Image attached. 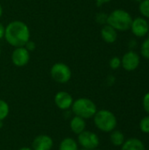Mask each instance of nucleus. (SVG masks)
<instances>
[{"label":"nucleus","instance_id":"393cba45","mask_svg":"<svg viewBox=\"0 0 149 150\" xmlns=\"http://www.w3.org/2000/svg\"><path fill=\"white\" fill-rule=\"evenodd\" d=\"M136 46H137V41H136V40L132 39V40H130L128 41V47H129L130 49H133Z\"/></svg>","mask_w":149,"mask_h":150},{"label":"nucleus","instance_id":"b1692460","mask_svg":"<svg viewBox=\"0 0 149 150\" xmlns=\"http://www.w3.org/2000/svg\"><path fill=\"white\" fill-rule=\"evenodd\" d=\"M29 52H31V51H33L35 48H36V44H35V42L34 41H32V40H29L26 43H25V45L24 46Z\"/></svg>","mask_w":149,"mask_h":150},{"label":"nucleus","instance_id":"bb28decb","mask_svg":"<svg viewBox=\"0 0 149 150\" xmlns=\"http://www.w3.org/2000/svg\"><path fill=\"white\" fill-rule=\"evenodd\" d=\"M4 33H5V26L0 23V40L4 38Z\"/></svg>","mask_w":149,"mask_h":150},{"label":"nucleus","instance_id":"f704fd0d","mask_svg":"<svg viewBox=\"0 0 149 150\" xmlns=\"http://www.w3.org/2000/svg\"><path fill=\"white\" fill-rule=\"evenodd\" d=\"M93 150H101V149H93Z\"/></svg>","mask_w":149,"mask_h":150},{"label":"nucleus","instance_id":"412c9836","mask_svg":"<svg viewBox=\"0 0 149 150\" xmlns=\"http://www.w3.org/2000/svg\"><path fill=\"white\" fill-rule=\"evenodd\" d=\"M109 66L112 69H118L121 67V59L118 56L111 58L109 62Z\"/></svg>","mask_w":149,"mask_h":150},{"label":"nucleus","instance_id":"ddd939ff","mask_svg":"<svg viewBox=\"0 0 149 150\" xmlns=\"http://www.w3.org/2000/svg\"><path fill=\"white\" fill-rule=\"evenodd\" d=\"M69 127L72 133L78 135L84 130H86V120L74 115V117L70 120Z\"/></svg>","mask_w":149,"mask_h":150},{"label":"nucleus","instance_id":"a878e982","mask_svg":"<svg viewBox=\"0 0 149 150\" xmlns=\"http://www.w3.org/2000/svg\"><path fill=\"white\" fill-rule=\"evenodd\" d=\"M115 81H116V79H115V77H114L113 76H109L107 77V79H106V82H107L108 85H112V84H114Z\"/></svg>","mask_w":149,"mask_h":150},{"label":"nucleus","instance_id":"72a5a7b5","mask_svg":"<svg viewBox=\"0 0 149 150\" xmlns=\"http://www.w3.org/2000/svg\"><path fill=\"white\" fill-rule=\"evenodd\" d=\"M79 150H88V149H79Z\"/></svg>","mask_w":149,"mask_h":150},{"label":"nucleus","instance_id":"20e7f679","mask_svg":"<svg viewBox=\"0 0 149 150\" xmlns=\"http://www.w3.org/2000/svg\"><path fill=\"white\" fill-rule=\"evenodd\" d=\"M71 111L75 116L81 117L84 120H90L94 117L97 112V105L88 98H79L74 100Z\"/></svg>","mask_w":149,"mask_h":150},{"label":"nucleus","instance_id":"c9c22d12","mask_svg":"<svg viewBox=\"0 0 149 150\" xmlns=\"http://www.w3.org/2000/svg\"><path fill=\"white\" fill-rule=\"evenodd\" d=\"M148 30H149V22H148Z\"/></svg>","mask_w":149,"mask_h":150},{"label":"nucleus","instance_id":"a211bd4d","mask_svg":"<svg viewBox=\"0 0 149 150\" xmlns=\"http://www.w3.org/2000/svg\"><path fill=\"white\" fill-rule=\"evenodd\" d=\"M139 10L143 18H149V0H142L140 3Z\"/></svg>","mask_w":149,"mask_h":150},{"label":"nucleus","instance_id":"4be33fe9","mask_svg":"<svg viewBox=\"0 0 149 150\" xmlns=\"http://www.w3.org/2000/svg\"><path fill=\"white\" fill-rule=\"evenodd\" d=\"M107 17H108V15L106 13H105V12H99L97 15L96 20L99 24L105 25V24H107Z\"/></svg>","mask_w":149,"mask_h":150},{"label":"nucleus","instance_id":"f03ea898","mask_svg":"<svg viewBox=\"0 0 149 150\" xmlns=\"http://www.w3.org/2000/svg\"><path fill=\"white\" fill-rule=\"evenodd\" d=\"M92 119L95 127L103 133H111L116 129L118 125L117 117L112 112L107 109L97 110Z\"/></svg>","mask_w":149,"mask_h":150},{"label":"nucleus","instance_id":"1a4fd4ad","mask_svg":"<svg viewBox=\"0 0 149 150\" xmlns=\"http://www.w3.org/2000/svg\"><path fill=\"white\" fill-rule=\"evenodd\" d=\"M54 101L57 108L61 111H68L71 109V106L74 102V98L70 93L68 91H58L54 98Z\"/></svg>","mask_w":149,"mask_h":150},{"label":"nucleus","instance_id":"f3484780","mask_svg":"<svg viewBox=\"0 0 149 150\" xmlns=\"http://www.w3.org/2000/svg\"><path fill=\"white\" fill-rule=\"evenodd\" d=\"M10 113V106L6 101L0 99V121H4Z\"/></svg>","mask_w":149,"mask_h":150},{"label":"nucleus","instance_id":"9d476101","mask_svg":"<svg viewBox=\"0 0 149 150\" xmlns=\"http://www.w3.org/2000/svg\"><path fill=\"white\" fill-rule=\"evenodd\" d=\"M130 30L132 31L133 34L138 38L145 37L149 33L148 22L143 17L135 18L133 19Z\"/></svg>","mask_w":149,"mask_h":150},{"label":"nucleus","instance_id":"f257e3e1","mask_svg":"<svg viewBox=\"0 0 149 150\" xmlns=\"http://www.w3.org/2000/svg\"><path fill=\"white\" fill-rule=\"evenodd\" d=\"M4 39L13 47H24L30 40V29L23 21H11L5 26Z\"/></svg>","mask_w":149,"mask_h":150},{"label":"nucleus","instance_id":"423d86ee","mask_svg":"<svg viewBox=\"0 0 149 150\" xmlns=\"http://www.w3.org/2000/svg\"><path fill=\"white\" fill-rule=\"evenodd\" d=\"M77 143L82 149L88 150L96 149L100 144L98 135L91 131L84 130L83 133L77 135Z\"/></svg>","mask_w":149,"mask_h":150},{"label":"nucleus","instance_id":"c756f323","mask_svg":"<svg viewBox=\"0 0 149 150\" xmlns=\"http://www.w3.org/2000/svg\"><path fill=\"white\" fill-rule=\"evenodd\" d=\"M2 15H3V7L0 4V18H2Z\"/></svg>","mask_w":149,"mask_h":150},{"label":"nucleus","instance_id":"9b49d317","mask_svg":"<svg viewBox=\"0 0 149 150\" xmlns=\"http://www.w3.org/2000/svg\"><path fill=\"white\" fill-rule=\"evenodd\" d=\"M54 147V141L51 136L47 134H40L36 136L32 142V150H52Z\"/></svg>","mask_w":149,"mask_h":150},{"label":"nucleus","instance_id":"aec40b11","mask_svg":"<svg viewBox=\"0 0 149 150\" xmlns=\"http://www.w3.org/2000/svg\"><path fill=\"white\" fill-rule=\"evenodd\" d=\"M141 54L143 58L149 60V37L142 42L141 46Z\"/></svg>","mask_w":149,"mask_h":150},{"label":"nucleus","instance_id":"e433bc0d","mask_svg":"<svg viewBox=\"0 0 149 150\" xmlns=\"http://www.w3.org/2000/svg\"><path fill=\"white\" fill-rule=\"evenodd\" d=\"M144 150H147V149H144Z\"/></svg>","mask_w":149,"mask_h":150},{"label":"nucleus","instance_id":"2eb2a0df","mask_svg":"<svg viewBox=\"0 0 149 150\" xmlns=\"http://www.w3.org/2000/svg\"><path fill=\"white\" fill-rule=\"evenodd\" d=\"M59 150H79L77 141L71 137H66L59 144Z\"/></svg>","mask_w":149,"mask_h":150},{"label":"nucleus","instance_id":"cd10ccee","mask_svg":"<svg viewBox=\"0 0 149 150\" xmlns=\"http://www.w3.org/2000/svg\"><path fill=\"white\" fill-rule=\"evenodd\" d=\"M96 1V4L97 6H100V5H103L105 4H107L109 2H111L112 0H95Z\"/></svg>","mask_w":149,"mask_h":150},{"label":"nucleus","instance_id":"2f4dec72","mask_svg":"<svg viewBox=\"0 0 149 150\" xmlns=\"http://www.w3.org/2000/svg\"><path fill=\"white\" fill-rule=\"evenodd\" d=\"M133 1H134V2H137V3H141L142 0H133Z\"/></svg>","mask_w":149,"mask_h":150},{"label":"nucleus","instance_id":"6e6552de","mask_svg":"<svg viewBox=\"0 0 149 150\" xmlns=\"http://www.w3.org/2000/svg\"><path fill=\"white\" fill-rule=\"evenodd\" d=\"M141 62L140 55L133 50L126 52L121 58V66L126 71H133L138 69Z\"/></svg>","mask_w":149,"mask_h":150},{"label":"nucleus","instance_id":"dca6fc26","mask_svg":"<svg viewBox=\"0 0 149 150\" xmlns=\"http://www.w3.org/2000/svg\"><path fill=\"white\" fill-rule=\"evenodd\" d=\"M125 141V134L121 131L114 129L110 133V142L114 147H121Z\"/></svg>","mask_w":149,"mask_h":150},{"label":"nucleus","instance_id":"39448f33","mask_svg":"<svg viewBox=\"0 0 149 150\" xmlns=\"http://www.w3.org/2000/svg\"><path fill=\"white\" fill-rule=\"evenodd\" d=\"M50 76L58 83H67L72 77V71L66 63L55 62L50 69Z\"/></svg>","mask_w":149,"mask_h":150},{"label":"nucleus","instance_id":"7ed1b4c3","mask_svg":"<svg viewBox=\"0 0 149 150\" xmlns=\"http://www.w3.org/2000/svg\"><path fill=\"white\" fill-rule=\"evenodd\" d=\"M133 19L128 11L123 9H116L108 14L107 24L117 31L126 32L130 30Z\"/></svg>","mask_w":149,"mask_h":150},{"label":"nucleus","instance_id":"c85d7f7f","mask_svg":"<svg viewBox=\"0 0 149 150\" xmlns=\"http://www.w3.org/2000/svg\"><path fill=\"white\" fill-rule=\"evenodd\" d=\"M18 150H32V148H29V147H22V148H20Z\"/></svg>","mask_w":149,"mask_h":150},{"label":"nucleus","instance_id":"7c9ffc66","mask_svg":"<svg viewBox=\"0 0 149 150\" xmlns=\"http://www.w3.org/2000/svg\"><path fill=\"white\" fill-rule=\"evenodd\" d=\"M3 126H4L3 121H0V128H2V127H3Z\"/></svg>","mask_w":149,"mask_h":150},{"label":"nucleus","instance_id":"5701e85b","mask_svg":"<svg viewBox=\"0 0 149 150\" xmlns=\"http://www.w3.org/2000/svg\"><path fill=\"white\" fill-rule=\"evenodd\" d=\"M142 106L144 111L149 114V91H148L142 98Z\"/></svg>","mask_w":149,"mask_h":150},{"label":"nucleus","instance_id":"4468645a","mask_svg":"<svg viewBox=\"0 0 149 150\" xmlns=\"http://www.w3.org/2000/svg\"><path fill=\"white\" fill-rule=\"evenodd\" d=\"M120 149V150H144L145 145L138 138H130L125 141Z\"/></svg>","mask_w":149,"mask_h":150},{"label":"nucleus","instance_id":"473e14b6","mask_svg":"<svg viewBox=\"0 0 149 150\" xmlns=\"http://www.w3.org/2000/svg\"><path fill=\"white\" fill-rule=\"evenodd\" d=\"M0 55H1V46H0Z\"/></svg>","mask_w":149,"mask_h":150},{"label":"nucleus","instance_id":"6ab92c4d","mask_svg":"<svg viewBox=\"0 0 149 150\" xmlns=\"http://www.w3.org/2000/svg\"><path fill=\"white\" fill-rule=\"evenodd\" d=\"M140 130L146 134H149V114L143 117L139 124Z\"/></svg>","mask_w":149,"mask_h":150},{"label":"nucleus","instance_id":"f8f14e48","mask_svg":"<svg viewBox=\"0 0 149 150\" xmlns=\"http://www.w3.org/2000/svg\"><path fill=\"white\" fill-rule=\"evenodd\" d=\"M100 33H101L102 39L108 44L114 43L118 39V31L115 30L112 26H111L108 24H105L103 25Z\"/></svg>","mask_w":149,"mask_h":150},{"label":"nucleus","instance_id":"0eeeda50","mask_svg":"<svg viewBox=\"0 0 149 150\" xmlns=\"http://www.w3.org/2000/svg\"><path fill=\"white\" fill-rule=\"evenodd\" d=\"M11 62L14 66L21 68L28 64L30 61V52L25 47H14L11 53Z\"/></svg>","mask_w":149,"mask_h":150}]
</instances>
